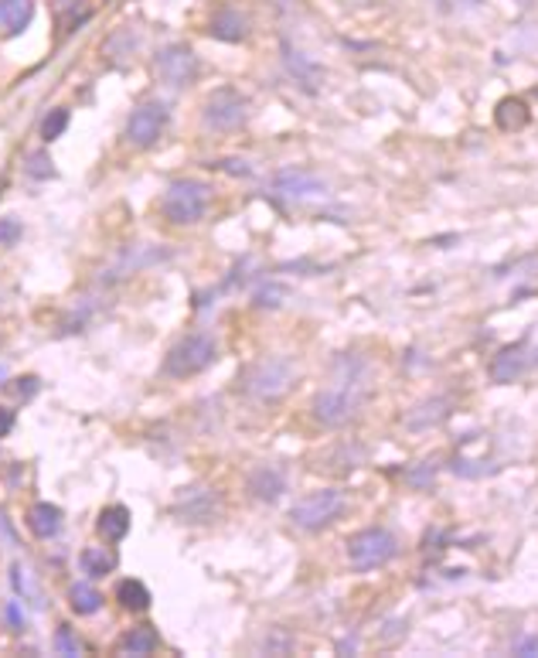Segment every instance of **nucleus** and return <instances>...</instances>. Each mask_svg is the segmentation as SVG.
<instances>
[{"label":"nucleus","instance_id":"c85d7f7f","mask_svg":"<svg viewBox=\"0 0 538 658\" xmlns=\"http://www.w3.org/2000/svg\"><path fill=\"white\" fill-rule=\"evenodd\" d=\"M283 300H287V287H280V284H266V287L256 291V304L259 308H280Z\"/></svg>","mask_w":538,"mask_h":658},{"label":"nucleus","instance_id":"6e6552de","mask_svg":"<svg viewBox=\"0 0 538 658\" xmlns=\"http://www.w3.org/2000/svg\"><path fill=\"white\" fill-rule=\"evenodd\" d=\"M154 76L160 78L164 86L181 89V86L194 82V76H198V55H194L188 45H167V48L157 52Z\"/></svg>","mask_w":538,"mask_h":658},{"label":"nucleus","instance_id":"f8f14e48","mask_svg":"<svg viewBox=\"0 0 538 658\" xmlns=\"http://www.w3.org/2000/svg\"><path fill=\"white\" fill-rule=\"evenodd\" d=\"M446 416H450V399L433 396V399H423V403H416V407L409 409V413L403 416V424H405V430H416V433H423V430L440 426Z\"/></svg>","mask_w":538,"mask_h":658},{"label":"nucleus","instance_id":"4468645a","mask_svg":"<svg viewBox=\"0 0 538 658\" xmlns=\"http://www.w3.org/2000/svg\"><path fill=\"white\" fill-rule=\"evenodd\" d=\"M249 491L256 498H263V502H276V498L287 491V478H283L280 467L263 465L249 474Z\"/></svg>","mask_w":538,"mask_h":658},{"label":"nucleus","instance_id":"b1692460","mask_svg":"<svg viewBox=\"0 0 538 658\" xmlns=\"http://www.w3.org/2000/svg\"><path fill=\"white\" fill-rule=\"evenodd\" d=\"M69 604H72L76 614H96L99 607H102V594H99L96 587H89V583H76L69 590Z\"/></svg>","mask_w":538,"mask_h":658},{"label":"nucleus","instance_id":"7c9ffc66","mask_svg":"<svg viewBox=\"0 0 538 658\" xmlns=\"http://www.w3.org/2000/svg\"><path fill=\"white\" fill-rule=\"evenodd\" d=\"M18 239H20L18 218H0V246H14Z\"/></svg>","mask_w":538,"mask_h":658},{"label":"nucleus","instance_id":"aec40b11","mask_svg":"<svg viewBox=\"0 0 538 658\" xmlns=\"http://www.w3.org/2000/svg\"><path fill=\"white\" fill-rule=\"evenodd\" d=\"M96 529L106 542H119L126 532H130V512H126L123 505H110V508H102V512H99Z\"/></svg>","mask_w":538,"mask_h":658},{"label":"nucleus","instance_id":"72a5a7b5","mask_svg":"<svg viewBox=\"0 0 538 658\" xmlns=\"http://www.w3.org/2000/svg\"><path fill=\"white\" fill-rule=\"evenodd\" d=\"M515 655H538V638H521L515 645Z\"/></svg>","mask_w":538,"mask_h":658},{"label":"nucleus","instance_id":"bb28decb","mask_svg":"<svg viewBox=\"0 0 538 658\" xmlns=\"http://www.w3.org/2000/svg\"><path fill=\"white\" fill-rule=\"evenodd\" d=\"M24 171L31 177H38V181H45V177L55 175V168H52V157L45 154V151H35V154L24 157Z\"/></svg>","mask_w":538,"mask_h":658},{"label":"nucleus","instance_id":"4be33fe9","mask_svg":"<svg viewBox=\"0 0 538 658\" xmlns=\"http://www.w3.org/2000/svg\"><path fill=\"white\" fill-rule=\"evenodd\" d=\"M116 600L123 611H134V614H143L151 607V590L140 580H119L116 583Z\"/></svg>","mask_w":538,"mask_h":658},{"label":"nucleus","instance_id":"f03ea898","mask_svg":"<svg viewBox=\"0 0 538 658\" xmlns=\"http://www.w3.org/2000/svg\"><path fill=\"white\" fill-rule=\"evenodd\" d=\"M208 198H212V188L205 181L177 177L160 194V212L174 226H194V222H201L205 212H208Z\"/></svg>","mask_w":538,"mask_h":658},{"label":"nucleus","instance_id":"9b49d317","mask_svg":"<svg viewBox=\"0 0 538 658\" xmlns=\"http://www.w3.org/2000/svg\"><path fill=\"white\" fill-rule=\"evenodd\" d=\"M538 366V345H528V341H518V345H508L494 355L491 362V379L494 382H518L521 375H528L532 368Z\"/></svg>","mask_w":538,"mask_h":658},{"label":"nucleus","instance_id":"f257e3e1","mask_svg":"<svg viewBox=\"0 0 538 658\" xmlns=\"http://www.w3.org/2000/svg\"><path fill=\"white\" fill-rule=\"evenodd\" d=\"M371 396V362L358 351H345L338 362H334V372H330V382H327L317 396H314V420L321 426H338L351 424L365 399Z\"/></svg>","mask_w":538,"mask_h":658},{"label":"nucleus","instance_id":"6ab92c4d","mask_svg":"<svg viewBox=\"0 0 538 658\" xmlns=\"http://www.w3.org/2000/svg\"><path fill=\"white\" fill-rule=\"evenodd\" d=\"M157 645H160V638H157L154 628H151V624H140V628H130V631L119 638L116 652H119V655H151Z\"/></svg>","mask_w":538,"mask_h":658},{"label":"nucleus","instance_id":"423d86ee","mask_svg":"<svg viewBox=\"0 0 538 658\" xmlns=\"http://www.w3.org/2000/svg\"><path fill=\"white\" fill-rule=\"evenodd\" d=\"M399 553V539L382 529V525H371V529H362L347 539V563L358 570V573H368V570H379L385 563L395 560Z\"/></svg>","mask_w":538,"mask_h":658},{"label":"nucleus","instance_id":"39448f33","mask_svg":"<svg viewBox=\"0 0 538 658\" xmlns=\"http://www.w3.org/2000/svg\"><path fill=\"white\" fill-rule=\"evenodd\" d=\"M218 358V345H215L208 334L194 331V334H184L164 358V375L171 379H192L198 372H205L208 366H215Z\"/></svg>","mask_w":538,"mask_h":658},{"label":"nucleus","instance_id":"393cba45","mask_svg":"<svg viewBox=\"0 0 538 658\" xmlns=\"http://www.w3.org/2000/svg\"><path fill=\"white\" fill-rule=\"evenodd\" d=\"M287 62H289V72L297 76V82H304V89H317V78H321V69L317 65H310L307 59H300V55H293V52H287Z\"/></svg>","mask_w":538,"mask_h":658},{"label":"nucleus","instance_id":"dca6fc26","mask_svg":"<svg viewBox=\"0 0 538 658\" xmlns=\"http://www.w3.org/2000/svg\"><path fill=\"white\" fill-rule=\"evenodd\" d=\"M35 14V0H0V35L14 38L28 28Z\"/></svg>","mask_w":538,"mask_h":658},{"label":"nucleus","instance_id":"c756f323","mask_svg":"<svg viewBox=\"0 0 538 658\" xmlns=\"http://www.w3.org/2000/svg\"><path fill=\"white\" fill-rule=\"evenodd\" d=\"M55 648H58V655H78V652H82V645H78V638H72L69 628H58L55 631Z\"/></svg>","mask_w":538,"mask_h":658},{"label":"nucleus","instance_id":"ddd939ff","mask_svg":"<svg viewBox=\"0 0 538 658\" xmlns=\"http://www.w3.org/2000/svg\"><path fill=\"white\" fill-rule=\"evenodd\" d=\"M212 35L218 41H242L249 35V18L239 7H218L212 18Z\"/></svg>","mask_w":538,"mask_h":658},{"label":"nucleus","instance_id":"a878e982","mask_svg":"<svg viewBox=\"0 0 538 658\" xmlns=\"http://www.w3.org/2000/svg\"><path fill=\"white\" fill-rule=\"evenodd\" d=\"M65 127H69V110H52L48 117L41 119V136L52 144V140L65 134Z\"/></svg>","mask_w":538,"mask_h":658},{"label":"nucleus","instance_id":"412c9836","mask_svg":"<svg viewBox=\"0 0 538 658\" xmlns=\"http://www.w3.org/2000/svg\"><path fill=\"white\" fill-rule=\"evenodd\" d=\"M494 119H498V127L504 134L528 127V106H525V99H515V96L501 99L498 110H494Z\"/></svg>","mask_w":538,"mask_h":658},{"label":"nucleus","instance_id":"cd10ccee","mask_svg":"<svg viewBox=\"0 0 538 658\" xmlns=\"http://www.w3.org/2000/svg\"><path fill=\"white\" fill-rule=\"evenodd\" d=\"M433 478H436V465H433V461H423V465H416V467H409V471H405V481L412 484V488H429Z\"/></svg>","mask_w":538,"mask_h":658},{"label":"nucleus","instance_id":"2eb2a0df","mask_svg":"<svg viewBox=\"0 0 538 658\" xmlns=\"http://www.w3.org/2000/svg\"><path fill=\"white\" fill-rule=\"evenodd\" d=\"M177 508L184 512V522H208L215 512V495L205 488H184L177 498Z\"/></svg>","mask_w":538,"mask_h":658},{"label":"nucleus","instance_id":"9d476101","mask_svg":"<svg viewBox=\"0 0 538 658\" xmlns=\"http://www.w3.org/2000/svg\"><path fill=\"white\" fill-rule=\"evenodd\" d=\"M273 194L287 202H310V198H324L327 181L307 168H287L273 177Z\"/></svg>","mask_w":538,"mask_h":658},{"label":"nucleus","instance_id":"c9c22d12","mask_svg":"<svg viewBox=\"0 0 538 658\" xmlns=\"http://www.w3.org/2000/svg\"><path fill=\"white\" fill-rule=\"evenodd\" d=\"M7 618H11V624H20V614H18V607H14V604L7 607Z\"/></svg>","mask_w":538,"mask_h":658},{"label":"nucleus","instance_id":"f3484780","mask_svg":"<svg viewBox=\"0 0 538 658\" xmlns=\"http://www.w3.org/2000/svg\"><path fill=\"white\" fill-rule=\"evenodd\" d=\"M28 529L38 536V539H52L61 529V508L52 502H38L28 508Z\"/></svg>","mask_w":538,"mask_h":658},{"label":"nucleus","instance_id":"20e7f679","mask_svg":"<svg viewBox=\"0 0 538 658\" xmlns=\"http://www.w3.org/2000/svg\"><path fill=\"white\" fill-rule=\"evenodd\" d=\"M341 512H345V491L341 488H317L289 508V522L304 532H321L330 522H338Z\"/></svg>","mask_w":538,"mask_h":658},{"label":"nucleus","instance_id":"473e14b6","mask_svg":"<svg viewBox=\"0 0 538 658\" xmlns=\"http://www.w3.org/2000/svg\"><path fill=\"white\" fill-rule=\"evenodd\" d=\"M212 168L229 171V175H249V164H246V160H218V164H212Z\"/></svg>","mask_w":538,"mask_h":658},{"label":"nucleus","instance_id":"7ed1b4c3","mask_svg":"<svg viewBox=\"0 0 538 658\" xmlns=\"http://www.w3.org/2000/svg\"><path fill=\"white\" fill-rule=\"evenodd\" d=\"M297 382V366L283 358V355H273V358H263L242 375V386L249 396L263 399V403H276L283 399L289 389Z\"/></svg>","mask_w":538,"mask_h":658},{"label":"nucleus","instance_id":"2f4dec72","mask_svg":"<svg viewBox=\"0 0 538 658\" xmlns=\"http://www.w3.org/2000/svg\"><path fill=\"white\" fill-rule=\"evenodd\" d=\"M14 396H18V399H31V396H35V392H38V379H35V375H24V379H14Z\"/></svg>","mask_w":538,"mask_h":658},{"label":"nucleus","instance_id":"1a4fd4ad","mask_svg":"<svg viewBox=\"0 0 538 658\" xmlns=\"http://www.w3.org/2000/svg\"><path fill=\"white\" fill-rule=\"evenodd\" d=\"M164 130H167V106L164 103H143L126 119V140L140 151L154 147Z\"/></svg>","mask_w":538,"mask_h":658},{"label":"nucleus","instance_id":"0eeeda50","mask_svg":"<svg viewBox=\"0 0 538 658\" xmlns=\"http://www.w3.org/2000/svg\"><path fill=\"white\" fill-rule=\"evenodd\" d=\"M201 119H205L208 130H218V134L239 130L249 119V99L242 96L239 89H232V86H222V89H215L212 96L205 99Z\"/></svg>","mask_w":538,"mask_h":658},{"label":"nucleus","instance_id":"f704fd0d","mask_svg":"<svg viewBox=\"0 0 538 658\" xmlns=\"http://www.w3.org/2000/svg\"><path fill=\"white\" fill-rule=\"evenodd\" d=\"M11 430H14V413H11V409L0 407V437H7Z\"/></svg>","mask_w":538,"mask_h":658},{"label":"nucleus","instance_id":"a211bd4d","mask_svg":"<svg viewBox=\"0 0 538 658\" xmlns=\"http://www.w3.org/2000/svg\"><path fill=\"white\" fill-rule=\"evenodd\" d=\"M78 563H82V573H86L89 580H102L106 573H113L116 570V556L106 549V546H86V549L78 553Z\"/></svg>","mask_w":538,"mask_h":658},{"label":"nucleus","instance_id":"5701e85b","mask_svg":"<svg viewBox=\"0 0 538 658\" xmlns=\"http://www.w3.org/2000/svg\"><path fill=\"white\" fill-rule=\"evenodd\" d=\"M89 4L86 0H58L55 4V18H58V28H61V35H69V31H76L82 21H89Z\"/></svg>","mask_w":538,"mask_h":658}]
</instances>
